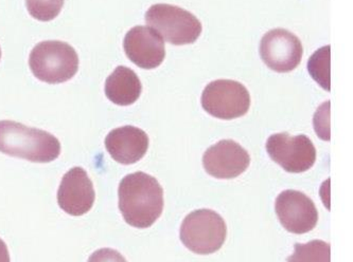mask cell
<instances>
[{"label": "cell", "instance_id": "cell-1", "mask_svg": "<svg viewBox=\"0 0 353 262\" xmlns=\"http://www.w3.org/2000/svg\"><path fill=\"white\" fill-rule=\"evenodd\" d=\"M118 196L123 219L134 228H150L163 212V187L148 173L138 171L124 177Z\"/></svg>", "mask_w": 353, "mask_h": 262}, {"label": "cell", "instance_id": "cell-2", "mask_svg": "<svg viewBox=\"0 0 353 262\" xmlns=\"http://www.w3.org/2000/svg\"><path fill=\"white\" fill-rule=\"evenodd\" d=\"M0 153L35 163L58 159L61 143L54 135L14 121H0Z\"/></svg>", "mask_w": 353, "mask_h": 262}, {"label": "cell", "instance_id": "cell-3", "mask_svg": "<svg viewBox=\"0 0 353 262\" xmlns=\"http://www.w3.org/2000/svg\"><path fill=\"white\" fill-rule=\"evenodd\" d=\"M29 66L41 82L61 84L76 76L79 57L76 50L64 41H41L31 51Z\"/></svg>", "mask_w": 353, "mask_h": 262}, {"label": "cell", "instance_id": "cell-4", "mask_svg": "<svg viewBox=\"0 0 353 262\" xmlns=\"http://www.w3.org/2000/svg\"><path fill=\"white\" fill-rule=\"evenodd\" d=\"M145 21L163 41L174 46L195 43L203 30L202 23L192 13L167 3L152 6Z\"/></svg>", "mask_w": 353, "mask_h": 262}, {"label": "cell", "instance_id": "cell-5", "mask_svg": "<svg viewBox=\"0 0 353 262\" xmlns=\"http://www.w3.org/2000/svg\"><path fill=\"white\" fill-rule=\"evenodd\" d=\"M228 236V226L222 217L211 210H197L183 219L181 240L187 249L199 255L216 253Z\"/></svg>", "mask_w": 353, "mask_h": 262}, {"label": "cell", "instance_id": "cell-6", "mask_svg": "<svg viewBox=\"0 0 353 262\" xmlns=\"http://www.w3.org/2000/svg\"><path fill=\"white\" fill-rule=\"evenodd\" d=\"M202 106L207 113L218 119L241 118L250 107V92L236 80H214L203 91Z\"/></svg>", "mask_w": 353, "mask_h": 262}, {"label": "cell", "instance_id": "cell-7", "mask_svg": "<svg viewBox=\"0 0 353 262\" xmlns=\"http://www.w3.org/2000/svg\"><path fill=\"white\" fill-rule=\"evenodd\" d=\"M266 151L274 162L288 173L309 171L316 161V149L307 135L276 133L268 138Z\"/></svg>", "mask_w": 353, "mask_h": 262}, {"label": "cell", "instance_id": "cell-8", "mask_svg": "<svg viewBox=\"0 0 353 262\" xmlns=\"http://www.w3.org/2000/svg\"><path fill=\"white\" fill-rule=\"evenodd\" d=\"M259 51L264 64L279 74L297 68L303 54L301 39L280 28L268 31L262 37Z\"/></svg>", "mask_w": 353, "mask_h": 262}, {"label": "cell", "instance_id": "cell-9", "mask_svg": "<svg viewBox=\"0 0 353 262\" xmlns=\"http://www.w3.org/2000/svg\"><path fill=\"white\" fill-rule=\"evenodd\" d=\"M275 210L280 223L293 234H305L312 230L319 221L314 202L297 190L282 192L276 199Z\"/></svg>", "mask_w": 353, "mask_h": 262}, {"label": "cell", "instance_id": "cell-10", "mask_svg": "<svg viewBox=\"0 0 353 262\" xmlns=\"http://www.w3.org/2000/svg\"><path fill=\"white\" fill-rule=\"evenodd\" d=\"M250 164L248 151L232 140H222L209 147L203 155V166L210 176L234 179L240 176Z\"/></svg>", "mask_w": 353, "mask_h": 262}, {"label": "cell", "instance_id": "cell-11", "mask_svg": "<svg viewBox=\"0 0 353 262\" xmlns=\"http://www.w3.org/2000/svg\"><path fill=\"white\" fill-rule=\"evenodd\" d=\"M94 185L86 171L82 167H74L63 177L58 190L60 208L72 216H82L94 206Z\"/></svg>", "mask_w": 353, "mask_h": 262}, {"label": "cell", "instance_id": "cell-12", "mask_svg": "<svg viewBox=\"0 0 353 262\" xmlns=\"http://www.w3.org/2000/svg\"><path fill=\"white\" fill-rule=\"evenodd\" d=\"M123 48L130 61L143 69L157 68L165 57V41L153 29L143 25L126 33Z\"/></svg>", "mask_w": 353, "mask_h": 262}, {"label": "cell", "instance_id": "cell-13", "mask_svg": "<svg viewBox=\"0 0 353 262\" xmlns=\"http://www.w3.org/2000/svg\"><path fill=\"white\" fill-rule=\"evenodd\" d=\"M149 137L134 126L116 128L105 139L106 151L120 164L130 165L143 159L149 149Z\"/></svg>", "mask_w": 353, "mask_h": 262}, {"label": "cell", "instance_id": "cell-14", "mask_svg": "<svg viewBox=\"0 0 353 262\" xmlns=\"http://www.w3.org/2000/svg\"><path fill=\"white\" fill-rule=\"evenodd\" d=\"M143 91V85L132 69L119 66L106 78L105 96L119 106L135 103Z\"/></svg>", "mask_w": 353, "mask_h": 262}, {"label": "cell", "instance_id": "cell-15", "mask_svg": "<svg viewBox=\"0 0 353 262\" xmlns=\"http://www.w3.org/2000/svg\"><path fill=\"white\" fill-rule=\"evenodd\" d=\"M287 262H331L330 244L321 240L296 243Z\"/></svg>", "mask_w": 353, "mask_h": 262}, {"label": "cell", "instance_id": "cell-16", "mask_svg": "<svg viewBox=\"0 0 353 262\" xmlns=\"http://www.w3.org/2000/svg\"><path fill=\"white\" fill-rule=\"evenodd\" d=\"M330 46L323 47L319 49L312 56L310 57L307 63V70L312 76L313 80L326 90L330 91Z\"/></svg>", "mask_w": 353, "mask_h": 262}, {"label": "cell", "instance_id": "cell-17", "mask_svg": "<svg viewBox=\"0 0 353 262\" xmlns=\"http://www.w3.org/2000/svg\"><path fill=\"white\" fill-rule=\"evenodd\" d=\"M65 0H26L27 9L33 19L50 21L58 17Z\"/></svg>", "mask_w": 353, "mask_h": 262}, {"label": "cell", "instance_id": "cell-18", "mask_svg": "<svg viewBox=\"0 0 353 262\" xmlns=\"http://www.w3.org/2000/svg\"><path fill=\"white\" fill-rule=\"evenodd\" d=\"M88 262H128L125 258L112 249H100L90 255Z\"/></svg>", "mask_w": 353, "mask_h": 262}, {"label": "cell", "instance_id": "cell-19", "mask_svg": "<svg viewBox=\"0 0 353 262\" xmlns=\"http://www.w3.org/2000/svg\"><path fill=\"white\" fill-rule=\"evenodd\" d=\"M0 262H10L9 251L7 244L0 238Z\"/></svg>", "mask_w": 353, "mask_h": 262}, {"label": "cell", "instance_id": "cell-20", "mask_svg": "<svg viewBox=\"0 0 353 262\" xmlns=\"http://www.w3.org/2000/svg\"><path fill=\"white\" fill-rule=\"evenodd\" d=\"M0 58H1V49H0Z\"/></svg>", "mask_w": 353, "mask_h": 262}]
</instances>
